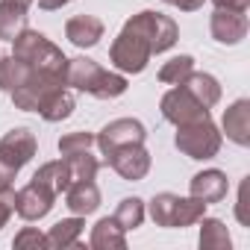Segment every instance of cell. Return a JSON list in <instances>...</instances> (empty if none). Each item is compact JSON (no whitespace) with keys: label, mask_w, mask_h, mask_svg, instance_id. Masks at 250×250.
I'll return each instance as SVG.
<instances>
[{"label":"cell","mask_w":250,"mask_h":250,"mask_svg":"<svg viewBox=\"0 0 250 250\" xmlns=\"http://www.w3.org/2000/svg\"><path fill=\"white\" fill-rule=\"evenodd\" d=\"M12 56H18L21 62H27L33 71L39 74H47V77H56L65 83V74H68V56L39 30H21L15 39H12ZM68 85V83H65Z\"/></svg>","instance_id":"6da1fadb"},{"label":"cell","mask_w":250,"mask_h":250,"mask_svg":"<svg viewBox=\"0 0 250 250\" xmlns=\"http://www.w3.org/2000/svg\"><path fill=\"white\" fill-rule=\"evenodd\" d=\"M65 83H68L71 88L85 91V94L100 97V100H112V97H121L124 91H127V77H124V74L106 71V68H100L94 59H85V56L68 59Z\"/></svg>","instance_id":"7a4b0ae2"},{"label":"cell","mask_w":250,"mask_h":250,"mask_svg":"<svg viewBox=\"0 0 250 250\" xmlns=\"http://www.w3.org/2000/svg\"><path fill=\"white\" fill-rule=\"evenodd\" d=\"M177 150L186 153L188 159H212L218 156L221 145H224V136L221 130L212 124V118H200V121H191V124H183V127H177V139H174Z\"/></svg>","instance_id":"3957f363"},{"label":"cell","mask_w":250,"mask_h":250,"mask_svg":"<svg viewBox=\"0 0 250 250\" xmlns=\"http://www.w3.org/2000/svg\"><path fill=\"white\" fill-rule=\"evenodd\" d=\"M206 215V203L197 197H180L171 191H159L150 200V218L156 227H191Z\"/></svg>","instance_id":"277c9868"},{"label":"cell","mask_w":250,"mask_h":250,"mask_svg":"<svg viewBox=\"0 0 250 250\" xmlns=\"http://www.w3.org/2000/svg\"><path fill=\"white\" fill-rule=\"evenodd\" d=\"M150 56H153V50H150L147 39L139 30H133L130 24H124V30L118 33V39L109 47V62L121 74H142L147 68Z\"/></svg>","instance_id":"5b68a950"},{"label":"cell","mask_w":250,"mask_h":250,"mask_svg":"<svg viewBox=\"0 0 250 250\" xmlns=\"http://www.w3.org/2000/svg\"><path fill=\"white\" fill-rule=\"evenodd\" d=\"M39 142L27 127H15L0 139V174H6L9 180H15V174L36 156Z\"/></svg>","instance_id":"8992f818"},{"label":"cell","mask_w":250,"mask_h":250,"mask_svg":"<svg viewBox=\"0 0 250 250\" xmlns=\"http://www.w3.org/2000/svg\"><path fill=\"white\" fill-rule=\"evenodd\" d=\"M127 24H130L133 30H139V33L147 39V44H150L153 53H165V50H171V47L177 44V39H180L177 24H174L168 15L153 12V9H145V12L133 15Z\"/></svg>","instance_id":"52a82bcc"},{"label":"cell","mask_w":250,"mask_h":250,"mask_svg":"<svg viewBox=\"0 0 250 250\" xmlns=\"http://www.w3.org/2000/svg\"><path fill=\"white\" fill-rule=\"evenodd\" d=\"M147 139V130L145 124L136 121V118H118V121H109L106 127L94 136V145L100 147V153H112L118 147H127V145H145Z\"/></svg>","instance_id":"ba28073f"},{"label":"cell","mask_w":250,"mask_h":250,"mask_svg":"<svg viewBox=\"0 0 250 250\" xmlns=\"http://www.w3.org/2000/svg\"><path fill=\"white\" fill-rule=\"evenodd\" d=\"M159 109H162V118H165V121H171L174 127H183V124H191V121L209 118V109H206V106H200V103H197L186 88H183V85H177V88L165 91V97H162Z\"/></svg>","instance_id":"9c48e42d"},{"label":"cell","mask_w":250,"mask_h":250,"mask_svg":"<svg viewBox=\"0 0 250 250\" xmlns=\"http://www.w3.org/2000/svg\"><path fill=\"white\" fill-rule=\"evenodd\" d=\"M59 88H65V83H62V80L33 71V74H30V80L12 91V100H15V106H18V109H24V112H39V109L47 103V97H50L53 91H59Z\"/></svg>","instance_id":"30bf717a"},{"label":"cell","mask_w":250,"mask_h":250,"mask_svg":"<svg viewBox=\"0 0 250 250\" xmlns=\"http://www.w3.org/2000/svg\"><path fill=\"white\" fill-rule=\"evenodd\" d=\"M106 162L115 168L118 177L130 180V183L145 180L147 171H150V153L145 150V145H127V147H118V150L106 153Z\"/></svg>","instance_id":"8fae6325"},{"label":"cell","mask_w":250,"mask_h":250,"mask_svg":"<svg viewBox=\"0 0 250 250\" xmlns=\"http://www.w3.org/2000/svg\"><path fill=\"white\" fill-rule=\"evenodd\" d=\"M53 200H56V194H53L47 186L30 180L24 188L15 191V212H18L24 221H39V218H44V215L53 209Z\"/></svg>","instance_id":"7c38bea8"},{"label":"cell","mask_w":250,"mask_h":250,"mask_svg":"<svg viewBox=\"0 0 250 250\" xmlns=\"http://www.w3.org/2000/svg\"><path fill=\"white\" fill-rule=\"evenodd\" d=\"M209 33L218 44H238L247 36V15L232 9H215L209 21Z\"/></svg>","instance_id":"4fadbf2b"},{"label":"cell","mask_w":250,"mask_h":250,"mask_svg":"<svg viewBox=\"0 0 250 250\" xmlns=\"http://www.w3.org/2000/svg\"><path fill=\"white\" fill-rule=\"evenodd\" d=\"M221 130L227 133V139L238 147H247L250 145V100H235L227 112H224V121H221Z\"/></svg>","instance_id":"5bb4252c"},{"label":"cell","mask_w":250,"mask_h":250,"mask_svg":"<svg viewBox=\"0 0 250 250\" xmlns=\"http://www.w3.org/2000/svg\"><path fill=\"white\" fill-rule=\"evenodd\" d=\"M188 191H191V197H197V200H203V203L209 206V203H218V200L227 197L229 183H227V174H224V171L209 168V171H200V174L191 177Z\"/></svg>","instance_id":"9a60e30c"},{"label":"cell","mask_w":250,"mask_h":250,"mask_svg":"<svg viewBox=\"0 0 250 250\" xmlns=\"http://www.w3.org/2000/svg\"><path fill=\"white\" fill-rule=\"evenodd\" d=\"M65 206L71 209V215H91L100 206V188L94 186V180H71V186L65 188Z\"/></svg>","instance_id":"2e32d148"},{"label":"cell","mask_w":250,"mask_h":250,"mask_svg":"<svg viewBox=\"0 0 250 250\" xmlns=\"http://www.w3.org/2000/svg\"><path fill=\"white\" fill-rule=\"evenodd\" d=\"M33 0H0V39L12 42L21 30H27V12Z\"/></svg>","instance_id":"e0dca14e"},{"label":"cell","mask_w":250,"mask_h":250,"mask_svg":"<svg viewBox=\"0 0 250 250\" xmlns=\"http://www.w3.org/2000/svg\"><path fill=\"white\" fill-rule=\"evenodd\" d=\"M65 36L77 47H94L103 39V21L94 15H74L65 24Z\"/></svg>","instance_id":"ac0fdd59"},{"label":"cell","mask_w":250,"mask_h":250,"mask_svg":"<svg viewBox=\"0 0 250 250\" xmlns=\"http://www.w3.org/2000/svg\"><path fill=\"white\" fill-rule=\"evenodd\" d=\"M180 85H183L200 106H206V109H212V106L221 100V83H218L212 74H206V71H191Z\"/></svg>","instance_id":"d6986e66"},{"label":"cell","mask_w":250,"mask_h":250,"mask_svg":"<svg viewBox=\"0 0 250 250\" xmlns=\"http://www.w3.org/2000/svg\"><path fill=\"white\" fill-rule=\"evenodd\" d=\"M91 247L94 250H124V247H127L124 227L115 218H100L91 227Z\"/></svg>","instance_id":"ffe728a7"},{"label":"cell","mask_w":250,"mask_h":250,"mask_svg":"<svg viewBox=\"0 0 250 250\" xmlns=\"http://www.w3.org/2000/svg\"><path fill=\"white\" fill-rule=\"evenodd\" d=\"M33 180L36 183H42V186H47L56 197L71 186V168H68V162L65 159H56V162H44L36 174H33Z\"/></svg>","instance_id":"44dd1931"},{"label":"cell","mask_w":250,"mask_h":250,"mask_svg":"<svg viewBox=\"0 0 250 250\" xmlns=\"http://www.w3.org/2000/svg\"><path fill=\"white\" fill-rule=\"evenodd\" d=\"M30 74H33V68L27 62H21L18 56H12V53L0 56V91L12 94L18 85H24L30 80Z\"/></svg>","instance_id":"7402d4cb"},{"label":"cell","mask_w":250,"mask_h":250,"mask_svg":"<svg viewBox=\"0 0 250 250\" xmlns=\"http://www.w3.org/2000/svg\"><path fill=\"white\" fill-rule=\"evenodd\" d=\"M83 227L85 224H83L80 215L53 224L50 232H47V247H77L80 244V235H83Z\"/></svg>","instance_id":"603a6c76"},{"label":"cell","mask_w":250,"mask_h":250,"mask_svg":"<svg viewBox=\"0 0 250 250\" xmlns=\"http://www.w3.org/2000/svg\"><path fill=\"white\" fill-rule=\"evenodd\" d=\"M200 247L203 250H229L232 238H229V229L224 227V221L218 218H200Z\"/></svg>","instance_id":"cb8c5ba5"},{"label":"cell","mask_w":250,"mask_h":250,"mask_svg":"<svg viewBox=\"0 0 250 250\" xmlns=\"http://www.w3.org/2000/svg\"><path fill=\"white\" fill-rule=\"evenodd\" d=\"M74 94L68 91V85L65 88H59V91H53L50 97H47V103L39 109V115L44 118V121H50V124H56V121H65V118H71V112H74Z\"/></svg>","instance_id":"d4e9b609"},{"label":"cell","mask_w":250,"mask_h":250,"mask_svg":"<svg viewBox=\"0 0 250 250\" xmlns=\"http://www.w3.org/2000/svg\"><path fill=\"white\" fill-rule=\"evenodd\" d=\"M112 218L124 227V232L142 227V221H145V200H139V197H124L118 203V209H115Z\"/></svg>","instance_id":"484cf974"},{"label":"cell","mask_w":250,"mask_h":250,"mask_svg":"<svg viewBox=\"0 0 250 250\" xmlns=\"http://www.w3.org/2000/svg\"><path fill=\"white\" fill-rule=\"evenodd\" d=\"M71 168V180H94L100 171V159L91 156V150H80V153H68L62 156Z\"/></svg>","instance_id":"4316f807"},{"label":"cell","mask_w":250,"mask_h":250,"mask_svg":"<svg viewBox=\"0 0 250 250\" xmlns=\"http://www.w3.org/2000/svg\"><path fill=\"white\" fill-rule=\"evenodd\" d=\"M191 71H194V59H191V56H174V59H168V62L159 68V83H165V85H180Z\"/></svg>","instance_id":"83f0119b"},{"label":"cell","mask_w":250,"mask_h":250,"mask_svg":"<svg viewBox=\"0 0 250 250\" xmlns=\"http://www.w3.org/2000/svg\"><path fill=\"white\" fill-rule=\"evenodd\" d=\"M91 147H94V136H91V133H83V130L65 133V136L59 139V153H62V156L80 153V150H91Z\"/></svg>","instance_id":"f1b7e54d"},{"label":"cell","mask_w":250,"mask_h":250,"mask_svg":"<svg viewBox=\"0 0 250 250\" xmlns=\"http://www.w3.org/2000/svg\"><path fill=\"white\" fill-rule=\"evenodd\" d=\"M12 244H15L18 250H27V247L39 250V247H47V232H42V229H36V227H24V229L15 235Z\"/></svg>","instance_id":"f546056e"},{"label":"cell","mask_w":250,"mask_h":250,"mask_svg":"<svg viewBox=\"0 0 250 250\" xmlns=\"http://www.w3.org/2000/svg\"><path fill=\"white\" fill-rule=\"evenodd\" d=\"M15 215V188H3L0 191V229L9 224V218Z\"/></svg>","instance_id":"4dcf8cb0"},{"label":"cell","mask_w":250,"mask_h":250,"mask_svg":"<svg viewBox=\"0 0 250 250\" xmlns=\"http://www.w3.org/2000/svg\"><path fill=\"white\" fill-rule=\"evenodd\" d=\"M235 218H238V224H250V215H247V177H244V183H241V188H238V203H235Z\"/></svg>","instance_id":"1f68e13d"},{"label":"cell","mask_w":250,"mask_h":250,"mask_svg":"<svg viewBox=\"0 0 250 250\" xmlns=\"http://www.w3.org/2000/svg\"><path fill=\"white\" fill-rule=\"evenodd\" d=\"M215 9H232V12H244L247 15V6H250V0H212Z\"/></svg>","instance_id":"d6a6232c"},{"label":"cell","mask_w":250,"mask_h":250,"mask_svg":"<svg viewBox=\"0 0 250 250\" xmlns=\"http://www.w3.org/2000/svg\"><path fill=\"white\" fill-rule=\"evenodd\" d=\"M165 3H171V6H177L183 12H194V9H200L206 3V0H165Z\"/></svg>","instance_id":"836d02e7"},{"label":"cell","mask_w":250,"mask_h":250,"mask_svg":"<svg viewBox=\"0 0 250 250\" xmlns=\"http://www.w3.org/2000/svg\"><path fill=\"white\" fill-rule=\"evenodd\" d=\"M71 0H39V6L44 9V12H53V9H62V6H68Z\"/></svg>","instance_id":"e575fe53"},{"label":"cell","mask_w":250,"mask_h":250,"mask_svg":"<svg viewBox=\"0 0 250 250\" xmlns=\"http://www.w3.org/2000/svg\"><path fill=\"white\" fill-rule=\"evenodd\" d=\"M12 186V180L6 177V174H0V191H3V188H9Z\"/></svg>","instance_id":"d590c367"}]
</instances>
